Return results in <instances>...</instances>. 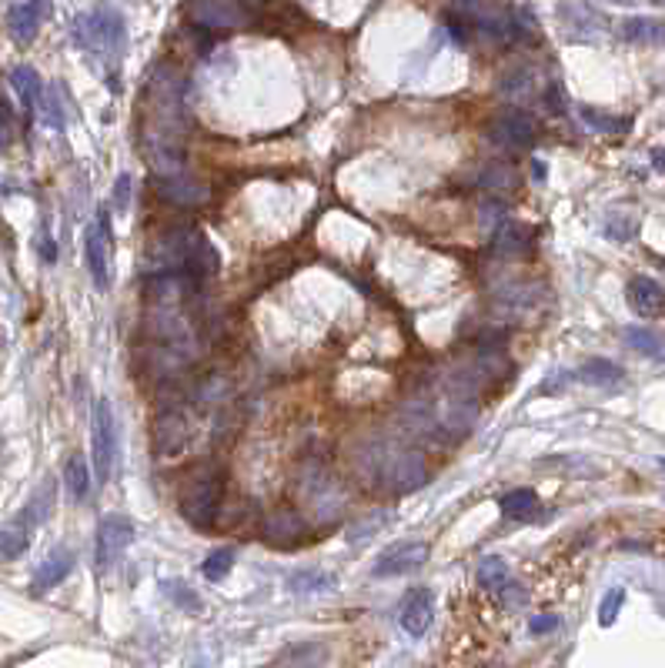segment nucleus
Instances as JSON below:
<instances>
[{"label": "nucleus", "instance_id": "26", "mask_svg": "<svg viewBox=\"0 0 665 668\" xmlns=\"http://www.w3.org/2000/svg\"><path fill=\"white\" fill-rule=\"evenodd\" d=\"M64 482H67V492L81 502L91 494V468L84 462V454H71L67 464H64Z\"/></svg>", "mask_w": 665, "mask_h": 668}, {"label": "nucleus", "instance_id": "8", "mask_svg": "<svg viewBox=\"0 0 665 668\" xmlns=\"http://www.w3.org/2000/svg\"><path fill=\"white\" fill-rule=\"evenodd\" d=\"M111 254H114V237H111V214L104 207V211H97V221L84 234L87 271H91L94 284L101 291H107V284H111Z\"/></svg>", "mask_w": 665, "mask_h": 668}, {"label": "nucleus", "instance_id": "39", "mask_svg": "<svg viewBox=\"0 0 665 668\" xmlns=\"http://www.w3.org/2000/svg\"><path fill=\"white\" fill-rule=\"evenodd\" d=\"M652 165L659 167V171H665V151H652Z\"/></svg>", "mask_w": 665, "mask_h": 668}, {"label": "nucleus", "instance_id": "16", "mask_svg": "<svg viewBox=\"0 0 665 668\" xmlns=\"http://www.w3.org/2000/svg\"><path fill=\"white\" fill-rule=\"evenodd\" d=\"M154 187H157V194H164L167 201L184 204V207H194V204H204V201H208V187L201 184V181H191V177H177V174L157 177Z\"/></svg>", "mask_w": 665, "mask_h": 668}, {"label": "nucleus", "instance_id": "19", "mask_svg": "<svg viewBox=\"0 0 665 668\" xmlns=\"http://www.w3.org/2000/svg\"><path fill=\"white\" fill-rule=\"evenodd\" d=\"M74 568V555L67 552V548H57V552H51V558L44 562L37 572H34V592L41 595V592H47V588H54L57 582H64V578L71 575Z\"/></svg>", "mask_w": 665, "mask_h": 668}, {"label": "nucleus", "instance_id": "25", "mask_svg": "<svg viewBox=\"0 0 665 668\" xmlns=\"http://www.w3.org/2000/svg\"><path fill=\"white\" fill-rule=\"evenodd\" d=\"M268 538L271 542H278V545L298 542V538H304V522L294 512H278L268 522Z\"/></svg>", "mask_w": 665, "mask_h": 668}, {"label": "nucleus", "instance_id": "1", "mask_svg": "<svg viewBox=\"0 0 665 668\" xmlns=\"http://www.w3.org/2000/svg\"><path fill=\"white\" fill-rule=\"evenodd\" d=\"M151 261L157 271H184V274H211L218 271V251L208 244V237L194 227H174L157 237L151 247Z\"/></svg>", "mask_w": 665, "mask_h": 668}, {"label": "nucleus", "instance_id": "13", "mask_svg": "<svg viewBox=\"0 0 665 668\" xmlns=\"http://www.w3.org/2000/svg\"><path fill=\"white\" fill-rule=\"evenodd\" d=\"M432 612H435V598H432V592L428 588H412L405 595V602H402V615H398V622H402V628H405L408 635H425L428 625H432Z\"/></svg>", "mask_w": 665, "mask_h": 668}, {"label": "nucleus", "instance_id": "32", "mask_svg": "<svg viewBox=\"0 0 665 668\" xmlns=\"http://www.w3.org/2000/svg\"><path fill=\"white\" fill-rule=\"evenodd\" d=\"M582 121L589 124L592 131H602V134H619V131H625V121H619V117H612V114L595 111V107H582Z\"/></svg>", "mask_w": 665, "mask_h": 668}, {"label": "nucleus", "instance_id": "24", "mask_svg": "<svg viewBox=\"0 0 665 668\" xmlns=\"http://www.w3.org/2000/svg\"><path fill=\"white\" fill-rule=\"evenodd\" d=\"M579 378L589 381V384H595V388H612V384L622 381V368L609 358H592L579 368Z\"/></svg>", "mask_w": 665, "mask_h": 668}, {"label": "nucleus", "instance_id": "33", "mask_svg": "<svg viewBox=\"0 0 665 668\" xmlns=\"http://www.w3.org/2000/svg\"><path fill=\"white\" fill-rule=\"evenodd\" d=\"M635 231H639V221H635V217L609 214V221H605V234L612 237V241H629Z\"/></svg>", "mask_w": 665, "mask_h": 668}, {"label": "nucleus", "instance_id": "11", "mask_svg": "<svg viewBox=\"0 0 665 668\" xmlns=\"http://www.w3.org/2000/svg\"><path fill=\"white\" fill-rule=\"evenodd\" d=\"M428 545L425 542H398V545L385 548L378 562H374V575L378 578H395L405 575V572H415V568L425 565Z\"/></svg>", "mask_w": 665, "mask_h": 668}, {"label": "nucleus", "instance_id": "4", "mask_svg": "<svg viewBox=\"0 0 665 668\" xmlns=\"http://www.w3.org/2000/svg\"><path fill=\"white\" fill-rule=\"evenodd\" d=\"M372 454H374L372 472L378 474V482L392 484L395 492H412V488H418V484L425 482V462L412 448L378 444V448H372Z\"/></svg>", "mask_w": 665, "mask_h": 668}, {"label": "nucleus", "instance_id": "15", "mask_svg": "<svg viewBox=\"0 0 665 668\" xmlns=\"http://www.w3.org/2000/svg\"><path fill=\"white\" fill-rule=\"evenodd\" d=\"M559 17H561V24L569 27V34L579 37V41H592V37H599V34L605 31L602 14L589 11V7H582V4H561Z\"/></svg>", "mask_w": 665, "mask_h": 668}, {"label": "nucleus", "instance_id": "37", "mask_svg": "<svg viewBox=\"0 0 665 668\" xmlns=\"http://www.w3.org/2000/svg\"><path fill=\"white\" fill-rule=\"evenodd\" d=\"M127 204H131V177L121 174L117 177V187H114V207L117 211H127Z\"/></svg>", "mask_w": 665, "mask_h": 668}, {"label": "nucleus", "instance_id": "7", "mask_svg": "<svg viewBox=\"0 0 665 668\" xmlns=\"http://www.w3.org/2000/svg\"><path fill=\"white\" fill-rule=\"evenodd\" d=\"M302 498H304V504H308V508L318 514V518H324V522L338 518V514H342V508H344L342 484L334 482V474L328 472V468H318V464L304 468V474H302Z\"/></svg>", "mask_w": 665, "mask_h": 668}, {"label": "nucleus", "instance_id": "3", "mask_svg": "<svg viewBox=\"0 0 665 668\" xmlns=\"http://www.w3.org/2000/svg\"><path fill=\"white\" fill-rule=\"evenodd\" d=\"M218 504H221V472L218 468H198V472L187 478L184 492H181V514L187 522L208 532L214 518H218Z\"/></svg>", "mask_w": 665, "mask_h": 668}, {"label": "nucleus", "instance_id": "17", "mask_svg": "<svg viewBox=\"0 0 665 668\" xmlns=\"http://www.w3.org/2000/svg\"><path fill=\"white\" fill-rule=\"evenodd\" d=\"M619 34L635 47H662L665 44V24L655 17H625Z\"/></svg>", "mask_w": 665, "mask_h": 668}, {"label": "nucleus", "instance_id": "29", "mask_svg": "<svg viewBox=\"0 0 665 668\" xmlns=\"http://www.w3.org/2000/svg\"><path fill=\"white\" fill-rule=\"evenodd\" d=\"M479 184L485 187V191H505V187H515V171H511L509 165L491 161V165H485V171H481Z\"/></svg>", "mask_w": 665, "mask_h": 668}, {"label": "nucleus", "instance_id": "20", "mask_svg": "<svg viewBox=\"0 0 665 668\" xmlns=\"http://www.w3.org/2000/svg\"><path fill=\"white\" fill-rule=\"evenodd\" d=\"M187 434H191V428H187V422L181 414H161V418H157V428H154L157 452H164V454L181 452L187 442Z\"/></svg>", "mask_w": 665, "mask_h": 668}, {"label": "nucleus", "instance_id": "27", "mask_svg": "<svg viewBox=\"0 0 665 668\" xmlns=\"http://www.w3.org/2000/svg\"><path fill=\"white\" fill-rule=\"evenodd\" d=\"M31 548V532L21 524H7L0 528V562H14Z\"/></svg>", "mask_w": 665, "mask_h": 668}, {"label": "nucleus", "instance_id": "30", "mask_svg": "<svg viewBox=\"0 0 665 668\" xmlns=\"http://www.w3.org/2000/svg\"><path fill=\"white\" fill-rule=\"evenodd\" d=\"M231 565H234V548H218V552H211V555L204 558L201 575L208 578V582H221V578L231 572Z\"/></svg>", "mask_w": 665, "mask_h": 668}, {"label": "nucleus", "instance_id": "21", "mask_svg": "<svg viewBox=\"0 0 665 668\" xmlns=\"http://www.w3.org/2000/svg\"><path fill=\"white\" fill-rule=\"evenodd\" d=\"M11 84H14V91H17V97L24 101V107H27V111H37V107H41L44 84H41V74L34 71V67H27V64L14 67Z\"/></svg>", "mask_w": 665, "mask_h": 668}, {"label": "nucleus", "instance_id": "36", "mask_svg": "<svg viewBox=\"0 0 665 668\" xmlns=\"http://www.w3.org/2000/svg\"><path fill=\"white\" fill-rule=\"evenodd\" d=\"M622 588H615V592H609V595H605V602H602V625H612V618H615V612H619V605H622Z\"/></svg>", "mask_w": 665, "mask_h": 668}, {"label": "nucleus", "instance_id": "14", "mask_svg": "<svg viewBox=\"0 0 665 668\" xmlns=\"http://www.w3.org/2000/svg\"><path fill=\"white\" fill-rule=\"evenodd\" d=\"M625 298H629V308L635 314H642V318H655V314L665 311V288L655 278H645V274L629 281Z\"/></svg>", "mask_w": 665, "mask_h": 668}, {"label": "nucleus", "instance_id": "6", "mask_svg": "<svg viewBox=\"0 0 665 668\" xmlns=\"http://www.w3.org/2000/svg\"><path fill=\"white\" fill-rule=\"evenodd\" d=\"M489 141L509 155H521L531 151L535 145V117L521 107H501L489 121Z\"/></svg>", "mask_w": 665, "mask_h": 668}, {"label": "nucleus", "instance_id": "10", "mask_svg": "<svg viewBox=\"0 0 665 668\" xmlns=\"http://www.w3.org/2000/svg\"><path fill=\"white\" fill-rule=\"evenodd\" d=\"M191 21L208 31H231L248 21V7L241 0H191Z\"/></svg>", "mask_w": 665, "mask_h": 668}, {"label": "nucleus", "instance_id": "34", "mask_svg": "<svg viewBox=\"0 0 665 668\" xmlns=\"http://www.w3.org/2000/svg\"><path fill=\"white\" fill-rule=\"evenodd\" d=\"M324 585H328V578H324L322 572H298V575L292 578L294 592H312V588H324Z\"/></svg>", "mask_w": 665, "mask_h": 668}, {"label": "nucleus", "instance_id": "18", "mask_svg": "<svg viewBox=\"0 0 665 668\" xmlns=\"http://www.w3.org/2000/svg\"><path fill=\"white\" fill-rule=\"evenodd\" d=\"M531 247V227L515 224V221H505L499 224V231L491 234V251L501 257H519Z\"/></svg>", "mask_w": 665, "mask_h": 668}, {"label": "nucleus", "instance_id": "9", "mask_svg": "<svg viewBox=\"0 0 665 668\" xmlns=\"http://www.w3.org/2000/svg\"><path fill=\"white\" fill-rule=\"evenodd\" d=\"M131 542H134V522L124 514H104L97 524V565H114Z\"/></svg>", "mask_w": 665, "mask_h": 668}, {"label": "nucleus", "instance_id": "12", "mask_svg": "<svg viewBox=\"0 0 665 668\" xmlns=\"http://www.w3.org/2000/svg\"><path fill=\"white\" fill-rule=\"evenodd\" d=\"M47 14H51V0H14L7 11V31L17 44H31Z\"/></svg>", "mask_w": 665, "mask_h": 668}, {"label": "nucleus", "instance_id": "28", "mask_svg": "<svg viewBox=\"0 0 665 668\" xmlns=\"http://www.w3.org/2000/svg\"><path fill=\"white\" fill-rule=\"evenodd\" d=\"M531 91H535V74L531 71H509L499 81V94L501 97H509V101H521V97H529Z\"/></svg>", "mask_w": 665, "mask_h": 668}, {"label": "nucleus", "instance_id": "5", "mask_svg": "<svg viewBox=\"0 0 665 668\" xmlns=\"http://www.w3.org/2000/svg\"><path fill=\"white\" fill-rule=\"evenodd\" d=\"M91 454H94V472L101 482H107L114 474L117 464V422L111 401L101 398L94 404V422H91Z\"/></svg>", "mask_w": 665, "mask_h": 668}, {"label": "nucleus", "instance_id": "35", "mask_svg": "<svg viewBox=\"0 0 665 668\" xmlns=\"http://www.w3.org/2000/svg\"><path fill=\"white\" fill-rule=\"evenodd\" d=\"M14 137V114L11 107H7V101L0 97V147H7Z\"/></svg>", "mask_w": 665, "mask_h": 668}, {"label": "nucleus", "instance_id": "40", "mask_svg": "<svg viewBox=\"0 0 665 668\" xmlns=\"http://www.w3.org/2000/svg\"><path fill=\"white\" fill-rule=\"evenodd\" d=\"M0 344H4V331H0Z\"/></svg>", "mask_w": 665, "mask_h": 668}, {"label": "nucleus", "instance_id": "2", "mask_svg": "<svg viewBox=\"0 0 665 668\" xmlns=\"http://www.w3.org/2000/svg\"><path fill=\"white\" fill-rule=\"evenodd\" d=\"M74 37H77V44H81L84 51L91 54H104V57L121 54L127 37L124 17L114 7H97L91 14H81L74 21Z\"/></svg>", "mask_w": 665, "mask_h": 668}, {"label": "nucleus", "instance_id": "31", "mask_svg": "<svg viewBox=\"0 0 665 668\" xmlns=\"http://www.w3.org/2000/svg\"><path fill=\"white\" fill-rule=\"evenodd\" d=\"M479 582H481V588H489V592H501V588L511 582L505 562H501V558H485V565L479 568Z\"/></svg>", "mask_w": 665, "mask_h": 668}, {"label": "nucleus", "instance_id": "38", "mask_svg": "<svg viewBox=\"0 0 665 668\" xmlns=\"http://www.w3.org/2000/svg\"><path fill=\"white\" fill-rule=\"evenodd\" d=\"M555 625H559V622L551 615H545V618H535V622H531V632H549V628H555Z\"/></svg>", "mask_w": 665, "mask_h": 668}, {"label": "nucleus", "instance_id": "23", "mask_svg": "<svg viewBox=\"0 0 665 668\" xmlns=\"http://www.w3.org/2000/svg\"><path fill=\"white\" fill-rule=\"evenodd\" d=\"M625 344L632 351H639V354H645V358H655L665 364V338L659 334V331L652 328H625L622 331Z\"/></svg>", "mask_w": 665, "mask_h": 668}, {"label": "nucleus", "instance_id": "22", "mask_svg": "<svg viewBox=\"0 0 665 668\" xmlns=\"http://www.w3.org/2000/svg\"><path fill=\"white\" fill-rule=\"evenodd\" d=\"M499 508L509 518H515V522H529L539 512V494L531 492V488H511V492H505L499 498Z\"/></svg>", "mask_w": 665, "mask_h": 668}]
</instances>
